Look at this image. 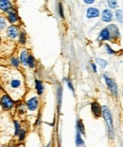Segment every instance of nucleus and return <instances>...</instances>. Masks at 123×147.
<instances>
[{
	"label": "nucleus",
	"instance_id": "nucleus-21",
	"mask_svg": "<svg viewBox=\"0 0 123 147\" xmlns=\"http://www.w3.org/2000/svg\"><path fill=\"white\" fill-rule=\"evenodd\" d=\"M96 62L100 65V67H101V68H105L106 67V65H107L106 61H104V60H102V59H100V58H97V59H96Z\"/></svg>",
	"mask_w": 123,
	"mask_h": 147
},
{
	"label": "nucleus",
	"instance_id": "nucleus-26",
	"mask_svg": "<svg viewBox=\"0 0 123 147\" xmlns=\"http://www.w3.org/2000/svg\"><path fill=\"white\" fill-rule=\"evenodd\" d=\"M59 13H60V16L62 18H64V9H63V4L62 3H59Z\"/></svg>",
	"mask_w": 123,
	"mask_h": 147
},
{
	"label": "nucleus",
	"instance_id": "nucleus-12",
	"mask_svg": "<svg viewBox=\"0 0 123 147\" xmlns=\"http://www.w3.org/2000/svg\"><path fill=\"white\" fill-rule=\"evenodd\" d=\"M8 18H9V21L11 23H15V22L18 21V15H17V12L16 11H9V15H8Z\"/></svg>",
	"mask_w": 123,
	"mask_h": 147
},
{
	"label": "nucleus",
	"instance_id": "nucleus-27",
	"mask_svg": "<svg viewBox=\"0 0 123 147\" xmlns=\"http://www.w3.org/2000/svg\"><path fill=\"white\" fill-rule=\"evenodd\" d=\"M108 5L110 6V8H116V5H118V2L114 1V0H109V1H108Z\"/></svg>",
	"mask_w": 123,
	"mask_h": 147
},
{
	"label": "nucleus",
	"instance_id": "nucleus-28",
	"mask_svg": "<svg viewBox=\"0 0 123 147\" xmlns=\"http://www.w3.org/2000/svg\"><path fill=\"white\" fill-rule=\"evenodd\" d=\"M11 65H14V67H18V65H19V61L17 60L16 58H12L11 59Z\"/></svg>",
	"mask_w": 123,
	"mask_h": 147
},
{
	"label": "nucleus",
	"instance_id": "nucleus-18",
	"mask_svg": "<svg viewBox=\"0 0 123 147\" xmlns=\"http://www.w3.org/2000/svg\"><path fill=\"white\" fill-rule=\"evenodd\" d=\"M57 98H58V105H59V108L61 107V102H62V94H63V91H62V87L59 86V88L57 90Z\"/></svg>",
	"mask_w": 123,
	"mask_h": 147
},
{
	"label": "nucleus",
	"instance_id": "nucleus-32",
	"mask_svg": "<svg viewBox=\"0 0 123 147\" xmlns=\"http://www.w3.org/2000/svg\"><path fill=\"white\" fill-rule=\"evenodd\" d=\"M84 2L86 3V4H93V3H94V1H88V0H85Z\"/></svg>",
	"mask_w": 123,
	"mask_h": 147
},
{
	"label": "nucleus",
	"instance_id": "nucleus-31",
	"mask_svg": "<svg viewBox=\"0 0 123 147\" xmlns=\"http://www.w3.org/2000/svg\"><path fill=\"white\" fill-rule=\"evenodd\" d=\"M91 65H92V68H93V71L94 72H97V67H96V65H95V64H91Z\"/></svg>",
	"mask_w": 123,
	"mask_h": 147
},
{
	"label": "nucleus",
	"instance_id": "nucleus-14",
	"mask_svg": "<svg viewBox=\"0 0 123 147\" xmlns=\"http://www.w3.org/2000/svg\"><path fill=\"white\" fill-rule=\"evenodd\" d=\"M35 87H36V90L38 92V94L41 95L43 94L44 92V86H43V83L41 82L40 80H35Z\"/></svg>",
	"mask_w": 123,
	"mask_h": 147
},
{
	"label": "nucleus",
	"instance_id": "nucleus-4",
	"mask_svg": "<svg viewBox=\"0 0 123 147\" xmlns=\"http://www.w3.org/2000/svg\"><path fill=\"white\" fill-rule=\"evenodd\" d=\"M38 106H39V101H38L37 97H33V98L30 99L27 102V107L28 110H30V111L36 110L38 108Z\"/></svg>",
	"mask_w": 123,
	"mask_h": 147
},
{
	"label": "nucleus",
	"instance_id": "nucleus-10",
	"mask_svg": "<svg viewBox=\"0 0 123 147\" xmlns=\"http://www.w3.org/2000/svg\"><path fill=\"white\" fill-rule=\"evenodd\" d=\"M111 39V36H110V33L107 29H104L101 30V32L99 33V40H110Z\"/></svg>",
	"mask_w": 123,
	"mask_h": 147
},
{
	"label": "nucleus",
	"instance_id": "nucleus-2",
	"mask_svg": "<svg viewBox=\"0 0 123 147\" xmlns=\"http://www.w3.org/2000/svg\"><path fill=\"white\" fill-rule=\"evenodd\" d=\"M0 105L3 106L4 109L8 110V109H11L13 107L14 102L9 95H7L6 93H3V94L0 96Z\"/></svg>",
	"mask_w": 123,
	"mask_h": 147
},
{
	"label": "nucleus",
	"instance_id": "nucleus-1",
	"mask_svg": "<svg viewBox=\"0 0 123 147\" xmlns=\"http://www.w3.org/2000/svg\"><path fill=\"white\" fill-rule=\"evenodd\" d=\"M101 114L103 115V117L106 121V124L109 131V137L111 139H114L115 133H114V124H113V118H112L111 111H110V109L107 106L103 105L101 107Z\"/></svg>",
	"mask_w": 123,
	"mask_h": 147
},
{
	"label": "nucleus",
	"instance_id": "nucleus-29",
	"mask_svg": "<svg viewBox=\"0 0 123 147\" xmlns=\"http://www.w3.org/2000/svg\"><path fill=\"white\" fill-rule=\"evenodd\" d=\"M65 81L66 83H67V86H69V88H70L72 91H74V87H73V84H72V83L70 82V81H69L68 79H65Z\"/></svg>",
	"mask_w": 123,
	"mask_h": 147
},
{
	"label": "nucleus",
	"instance_id": "nucleus-6",
	"mask_svg": "<svg viewBox=\"0 0 123 147\" xmlns=\"http://www.w3.org/2000/svg\"><path fill=\"white\" fill-rule=\"evenodd\" d=\"M108 32L110 33V36L113 37V38H118L119 37V32H118V29L116 25H111L107 28Z\"/></svg>",
	"mask_w": 123,
	"mask_h": 147
},
{
	"label": "nucleus",
	"instance_id": "nucleus-24",
	"mask_svg": "<svg viewBox=\"0 0 123 147\" xmlns=\"http://www.w3.org/2000/svg\"><path fill=\"white\" fill-rule=\"evenodd\" d=\"M25 137H26V130H25V129H21L20 133H19V140H20V142L24 140Z\"/></svg>",
	"mask_w": 123,
	"mask_h": 147
},
{
	"label": "nucleus",
	"instance_id": "nucleus-15",
	"mask_svg": "<svg viewBox=\"0 0 123 147\" xmlns=\"http://www.w3.org/2000/svg\"><path fill=\"white\" fill-rule=\"evenodd\" d=\"M77 131L81 135H84L85 134V130H84V125H83V123L81 120H79L77 121Z\"/></svg>",
	"mask_w": 123,
	"mask_h": 147
},
{
	"label": "nucleus",
	"instance_id": "nucleus-8",
	"mask_svg": "<svg viewBox=\"0 0 123 147\" xmlns=\"http://www.w3.org/2000/svg\"><path fill=\"white\" fill-rule=\"evenodd\" d=\"M11 9H12V4L8 0H2L0 1V10L3 11H8Z\"/></svg>",
	"mask_w": 123,
	"mask_h": 147
},
{
	"label": "nucleus",
	"instance_id": "nucleus-25",
	"mask_svg": "<svg viewBox=\"0 0 123 147\" xmlns=\"http://www.w3.org/2000/svg\"><path fill=\"white\" fill-rule=\"evenodd\" d=\"M116 18H118V20L119 21V23H122V11L121 10L116 11Z\"/></svg>",
	"mask_w": 123,
	"mask_h": 147
},
{
	"label": "nucleus",
	"instance_id": "nucleus-17",
	"mask_svg": "<svg viewBox=\"0 0 123 147\" xmlns=\"http://www.w3.org/2000/svg\"><path fill=\"white\" fill-rule=\"evenodd\" d=\"M76 144H77L78 147H81V146H83L84 142H83V140L81 139V134L77 131V135H76Z\"/></svg>",
	"mask_w": 123,
	"mask_h": 147
},
{
	"label": "nucleus",
	"instance_id": "nucleus-20",
	"mask_svg": "<svg viewBox=\"0 0 123 147\" xmlns=\"http://www.w3.org/2000/svg\"><path fill=\"white\" fill-rule=\"evenodd\" d=\"M28 65H30V67L32 68L34 67V65H35V59H34V57L32 55H30L28 58Z\"/></svg>",
	"mask_w": 123,
	"mask_h": 147
},
{
	"label": "nucleus",
	"instance_id": "nucleus-16",
	"mask_svg": "<svg viewBox=\"0 0 123 147\" xmlns=\"http://www.w3.org/2000/svg\"><path fill=\"white\" fill-rule=\"evenodd\" d=\"M11 88H13V89H17L19 88V87L21 86V84H22V82L19 79H12L11 81Z\"/></svg>",
	"mask_w": 123,
	"mask_h": 147
},
{
	"label": "nucleus",
	"instance_id": "nucleus-23",
	"mask_svg": "<svg viewBox=\"0 0 123 147\" xmlns=\"http://www.w3.org/2000/svg\"><path fill=\"white\" fill-rule=\"evenodd\" d=\"M6 24H7V23H6L5 18L2 17V16H0V30H2L5 29Z\"/></svg>",
	"mask_w": 123,
	"mask_h": 147
},
{
	"label": "nucleus",
	"instance_id": "nucleus-7",
	"mask_svg": "<svg viewBox=\"0 0 123 147\" xmlns=\"http://www.w3.org/2000/svg\"><path fill=\"white\" fill-rule=\"evenodd\" d=\"M18 28L15 27V26H11L9 28H8V30H7V33H8V36L9 38H15L17 35H18Z\"/></svg>",
	"mask_w": 123,
	"mask_h": 147
},
{
	"label": "nucleus",
	"instance_id": "nucleus-19",
	"mask_svg": "<svg viewBox=\"0 0 123 147\" xmlns=\"http://www.w3.org/2000/svg\"><path fill=\"white\" fill-rule=\"evenodd\" d=\"M26 32H24V30H22V32H20V34H19V42H20L21 44H25L26 43Z\"/></svg>",
	"mask_w": 123,
	"mask_h": 147
},
{
	"label": "nucleus",
	"instance_id": "nucleus-3",
	"mask_svg": "<svg viewBox=\"0 0 123 147\" xmlns=\"http://www.w3.org/2000/svg\"><path fill=\"white\" fill-rule=\"evenodd\" d=\"M104 79H105V82L107 84V86H108L109 89L111 90V93L114 95V96H118V86H116V84L115 83V81H114L113 79H111V78L107 77L106 75H103Z\"/></svg>",
	"mask_w": 123,
	"mask_h": 147
},
{
	"label": "nucleus",
	"instance_id": "nucleus-11",
	"mask_svg": "<svg viewBox=\"0 0 123 147\" xmlns=\"http://www.w3.org/2000/svg\"><path fill=\"white\" fill-rule=\"evenodd\" d=\"M102 20L105 22H110L112 20V12L110 10H104L102 12Z\"/></svg>",
	"mask_w": 123,
	"mask_h": 147
},
{
	"label": "nucleus",
	"instance_id": "nucleus-13",
	"mask_svg": "<svg viewBox=\"0 0 123 147\" xmlns=\"http://www.w3.org/2000/svg\"><path fill=\"white\" fill-rule=\"evenodd\" d=\"M28 51H24L20 55V61L24 65H28Z\"/></svg>",
	"mask_w": 123,
	"mask_h": 147
},
{
	"label": "nucleus",
	"instance_id": "nucleus-9",
	"mask_svg": "<svg viewBox=\"0 0 123 147\" xmlns=\"http://www.w3.org/2000/svg\"><path fill=\"white\" fill-rule=\"evenodd\" d=\"M99 15V11L96 8H89L86 11V16L88 18H94L97 17Z\"/></svg>",
	"mask_w": 123,
	"mask_h": 147
},
{
	"label": "nucleus",
	"instance_id": "nucleus-30",
	"mask_svg": "<svg viewBox=\"0 0 123 147\" xmlns=\"http://www.w3.org/2000/svg\"><path fill=\"white\" fill-rule=\"evenodd\" d=\"M105 47H106V49H107V51H108V53H110V54H114V53H115V51H114L108 45H105Z\"/></svg>",
	"mask_w": 123,
	"mask_h": 147
},
{
	"label": "nucleus",
	"instance_id": "nucleus-5",
	"mask_svg": "<svg viewBox=\"0 0 123 147\" xmlns=\"http://www.w3.org/2000/svg\"><path fill=\"white\" fill-rule=\"evenodd\" d=\"M91 109H92V112L94 116L96 118H99L100 115H101V106L99 105V102H94L91 105Z\"/></svg>",
	"mask_w": 123,
	"mask_h": 147
},
{
	"label": "nucleus",
	"instance_id": "nucleus-22",
	"mask_svg": "<svg viewBox=\"0 0 123 147\" xmlns=\"http://www.w3.org/2000/svg\"><path fill=\"white\" fill-rule=\"evenodd\" d=\"M14 125H15V136H17L19 135V133H20L21 126H20V123H19L17 121H14Z\"/></svg>",
	"mask_w": 123,
	"mask_h": 147
}]
</instances>
